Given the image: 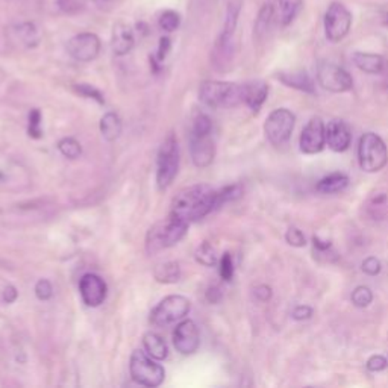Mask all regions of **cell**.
I'll return each instance as SVG.
<instances>
[{
	"label": "cell",
	"mask_w": 388,
	"mask_h": 388,
	"mask_svg": "<svg viewBox=\"0 0 388 388\" xmlns=\"http://www.w3.org/2000/svg\"><path fill=\"white\" fill-rule=\"evenodd\" d=\"M217 192L210 185H192L179 192L172 202V215L185 222L201 220L217 208Z\"/></svg>",
	"instance_id": "obj_1"
},
{
	"label": "cell",
	"mask_w": 388,
	"mask_h": 388,
	"mask_svg": "<svg viewBox=\"0 0 388 388\" xmlns=\"http://www.w3.org/2000/svg\"><path fill=\"white\" fill-rule=\"evenodd\" d=\"M240 13H242L240 0H231L226 8L222 31L215 39V44L211 54L213 64L217 70H226V68L232 63L234 54H235V32H237Z\"/></svg>",
	"instance_id": "obj_2"
},
{
	"label": "cell",
	"mask_w": 388,
	"mask_h": 388,
	"mask_svg": "<svg viewBox=\"0 0 388 388\" xmlns=\"http://www.w3.org/2000/svg\"><path fill=\"white\" fill-rule=\"evenodd\" d=\"M199 97L210 108H232L244 104V85L234 82L205 81L199 88Z\"/></svg>",
	"instance_id": "obj_3"
},
{
	"label": "cell",
	"mask_w": 388,
	"mask_h": 388,
	"mask_svg": "<svg viewBox=\"0 0 388 388\" xmlns=\"http://www.w3.org/2000/svg\"><path fill=\"white\" fill-rule=\"evenodd\" d=\"M188 222L170 214L167 220L155 225L147 237L149 252H156L161 249L172 247L182 240L188 230Z\"/></svg>",
	"instance_id": "obj_4"
},
{
	"label": "cell",
	"mask_w": 388,
	"mask_h": 388,
	"mask_svg": "<svg viewBox=\"0 0 388 388\" xmlns=\"http://www.w3.org/2000/svg\"><path fill=\"white\" fill-rule=\"evenodd\" d=\"M358 158L364 172L376 173L382 170L388 163V149L380 135L367 132L361 137L358 146Z\"/></svg>",
	"instance_id": "obj_5"
},
{
	"label": "cell",
	"mask_w": 388,
	"mask_h": 388,
	"mask_svg": "<svg viewBox=\"0 0 388 388\" xmlns=\"http://www.w3.org/2000/svg\"><path fill=\"white\" fill-rule=\"evenodd\" d=\"M179 168V147L175 135H168L158 152L156 184L159 190H165L172 185Z\"/></svg>",
	"instance_id": "obj_6"
},
{
	"label": "cell",
	"mask_w": 388,
	"mask_h": 388,
	"mask_svg": "<svg viewBox=\"0 0 388 388\" xmlns=\"http://www.w3.org/2000/svg\"><path fill=\"white\" fill-rule=\"evenodd\" d=\"M129 370H131L132 380L144 387L154 388L161 385L165 370L161 364H158L143 351H135L131 356V364H129Z\"/></svg>",
	"instance_id": "obj_7"
},
{
	"label": "cell",
	"mask_w": 388,
	"mask_h": 388,
	"mask_svg": "<svg viewBox=\"0 0 388 388\" xmlns=\"http://www.w3.org/2000/svg\"><path fill=\"white\" fill-rule=\"evenodd\" d=\"M192 303L184 296L173 294L167 296L159 302L151 313V322L155 326H167L172 325L190 313Z\"/></svg>",
	"instance_id": "obj_8"
},
{
	"label": "cell",
	"mask_w": 388,
	"mask_h": 388,
	"mask_svg": "<svg viewBox=\"0 0 388 388\" xmlns=\"http://www.w3.org/2000/svg\"><path fill=\"white\" fill-rule=\"evenodd\" d=\"M325 34L331 43H340L352 27V13L340 2H332L325 14Z\"/></svg>",
	"instance_id": "obj_9"
},
{
	"label": "cell",
	"mask_w": 388,
	"mask_h": 388,
	"mask_svg": "<svg viewBox=\"0 0 388 388\" xmlns=\"http://www.w3.org/2000/svg\"><path fill=\"white\" fill-rule=\"evenodd\" d=\"M296 117L292 111L285 108L275 109V111L267 117L264 125V132L267 140L273 146H284L293 134Z\"/></svg>",
	"instance_id": "obj_10"
},
{
	"label": "cell",
	"mask_w": 388,
	"mask_h": 388,
	"mask_svg": "<svg viewBox=\"0 0 388 388\" xmlns=\"http://www.w3.org/2000/svg\"><path fill=\"white\" fill-rule=\"evenodd\" d=\"M317 81L331 93H346L352 89L353 79L343 67L327 61H320L317 65Z\"/></svg>",
	"instance_id": "obj_11"
},
{
	"label": "cell",
	"mask_w": 388,
	"mask_h": 388,
	"mask_svg": "<svg viewBox=\"0 0 388 388\" xmlns=\"http://www.w3.org/2000/svg\"><path fill=\"white\" fill-rule=\"evenodd\" d=\"M101 38L93 32H81L68 39L67 52L76 61L89 63L101 54Z\"/></svg>",
	"instance_id": "obj_12"
},
{
	"label": "cell",
	"mask_w": 388,
	"mask_h": 388,
	"mask_svg": "<svg viewBox=\"0 0 388 388\" xmlns=\"http://www.w3.org/2000/svg\"><path fill=\"white\" fill-rule=\"evenodd\" d=\"M326 144V127L322 118H311L301 135V151L306 155H314L323 151Z\"/></svg>",
	"instance_id": "obj_13"
},
{
	"label": "cell",
	"mask_w": 388,
	"mask_h": 388,
	"mask_svg": "<svg viewBox=\"0 0 388 388\" xmlns=\"http://www.w3.org/2000/svg\"><path fill=\"white\" fill-rule=\"evenodd\" d=\"M108 287L99 275L87 273L79 282V293L87 306H99L106 299Z\"/></svg>",
	"instance_id": "obj_14"
},
{
	"label": "cell",
	"mask_w": 388,
	"mask_h": 388,
	"mask_svg": "<svg viewBox=\"0 0 388 388\" xmlns=\"http://www.w3.org/2000/svg\"><path fill=\"white\" fill-rule=\"evenodd\" d=\"M190 154L196 167H208L215 156V146L211 134H190Z\"/></svg>",
	"instance_id": "obj_15"
},
{
	"label": "cell",
	"mask_w": 388,
	"mask_h": 388,
	"mask_svg": "<svg viewBox=\"0 0 388 388\" xmlns=\"http://www.w3.org/2000/svg\"><path fill=\"white\" fill-rule=\"evenodd\" d=\"M173 344L177 352L182 355H192L199 349L201 344V335H199L197 326L192 320H184L179 323L173 332Z\"/></svg>",
	"instance_id": "obj_16"
},
{
	"label": "cell",
	"mask_w": 388,
	"mask_h": 388,
	"mask_svg": "<svg viewBox=\"0 0 388 388\" xmlns=\"http://www.w3.org/2000/svg\"><path fill=\"white\" fill-rule=\"evenodd\" d=\"M351 131L343 120H332L326 127V143L334 152H344L351 146Z\"/></svg>",
	"instance_id": "obj_17"
},
{
	"label": "cell",
	"mask_w": 388,
	"mask_h": 388,
	"mask_svg": "<svg viewBox=\"0 0 388 388\" xmlns=\"http://www.w3.org/2000/svg\"><path fill=\"white\" fill-rule=\"evenodd\" d=\"M135 44V38L132 29L125 23H117L113 29V37H111V47L113 52L118 56H123L132 51Z\"/></svg>",
	"instance_id": "obj_18"
},
{
	"label": "cell",
	"mask_w": 388,
	"mask_h": 388,
	"mask_svg": "<svg viewBox=\"0 0 388 388\" xmlns=\"http://www.w3.org/2000/svg\"><path fill=\"white\" fill-rule=\"evenodd\" d=\"M277 79H280L284 85L294 88V89H299V92H303L308 94L315 93V87H314L313 79L305 70L281 72L280 75H277Z\"/></svg>",
	"instance_id": "obj_19"
},
{
	"label": "cell",
	"mask_w": 388,
	"mask_h": 388,
	"mask_svg": "<svg viewBox=\"0 0 388 388\" xmlns=\"http://www.w3.org/2000/svg\"><path fill=\"white\" fill-rule=\"evenodd\" d=\"M243 85H244V104L251 108L254 113H258L268 96L267 84L261 81H254Z\"/></svg>",
	"instance_id": "obj_20"
},
{
	"label": "cell",
	"mask_w": 388,
	"mask_h": 388,
	"mask_svg": "<svg viewBox=\"0 0 388 388\" xmlns=\"http://www.w3.org/2000/svg\"><path fill=\"white\" fill-rule=\"evenodd\" d=\"M353 64L360 68L361 72L369 75H380L384 70L385 61L381 55L376 54H365V52H355L353 54Z\"/></svg>",
	"instance_id": "obj_21"
},
{
	"label": "cell",
	"mask_w": 388,
	"mask_h": 388,
	"mask_svg": "<svg viewBox=\"0 0 388 388\" xmlns=\"http://www.w3.org/2000/svg\"><path fill=\"white\" fill-rule=\"evenodd\" d=\"M347 185H349V177L342 173H332L323 177L322 181L317 184V192H320L323 194H332L343 192Z\"/></svg>",
	"instance_id": "obj_22"
},
{
	"label": "cell",
	"mask_w": 388,
	"mask_h": 388,
	"mask_svg": "<svg viewBox=\"0 0 388 388\" xmlns=\"http://www.w3.org/2000/svg\"><path fill=\"white\" fill-rule=\"evenodd\" d=\"M122 120L114 113H108L101 120V132L106 142H115L122 134Z\"/></svg>",
	"instance_id": "obj_23"
},
{
	"label": "cell",
	"mask_w": 388,
	"mask_h": 388,
	"mask_svg": "<svg viewBox=\"0 0 388 388\" xmlns=\"http://www.w3.org/2000/svg\"><path fill=\"white\" fill-rule=\"evenodd\" d=\"M143 344H144L146 353L149 356H152L154 360H164V358L167 356V352H168L167 344L159 335H156L154 332L144 334Z\"/></svg>",
	"instance_id": "obj_24"
},
{
	"label": "cell",
	"mask_w": 388,
	"mask_h": 388,
	"mask_svg": "<svg viewBox=\"0 0 388 388\" xmlns=\"http://www.w3.org/2000/svg\"><path fill=\"white\" fill-rule=\"evenodd\" d=\"M277 6H280L281 25L288 26L299 15L303 6V0H277Z\"/></svg>",
	"instance_id": "obj_25"
},
{
	"label": "cell",
	"mask_w": 388,
	"mask_h": 388,
	"mask_svg": "<svg viewBox=\"0 0 388 388\" xmlns=\"http://www.w3.org/2000/svg\"><path fill=\"white\" fill-rule=\"evenodd\" d=\"M155 280L161 284H175L181 277V268L177 263H164L155 268Z\"/></svg>",
	"instance_id": "obj_26"
},
{
	"label": "cell",
	"mask_w": 388,
	"mask_h": 388,
	"mask_svg": "<svg viewBox=\"0 0 388 388\" xmlns=\"http://www.w3.org/2000/svg\"><path fill=\"white\" fill-rule=\"evenodd\" d=\"M15 35L25 46L32 47L39 42V34L34 23H22L15 27Z\"/></svg>",
	"instance_id": "obj_27"
},
{
	"label": "cell",
	"mask_w": 388,
	"mask_h": 388,
	"mask_svg": "<svg viewBox=\"0 0 388 388\" xmlns=\"http://www.w3.org/2000/svg\"><path fill=\"white\" fill-rule=\"evenodd\" d=\"M272 18H273V6L270 4L263 5L260 13H258V18L255 23V35L256 37L261 38L267 32V29L270 27Z\"/></svg>",
	"instance_id": "obj_28"
},
{
	"label": "cell",
	"mask_w": 388,
	"mask_h": 388,
	"mask_svg": "<svg viewBox=\"0 0 388 388\" xmlns=\"http://www.w3.org/2000/svg\"><path fill=\"white\" fill-rule=\"evenodd\" d=\"M58 149L61 155L68 159H76L82 154L81 143L75 140V138H63V140L58 143Z\"/></svg>",
	"instance_id": "obj_29"
},
{
	"label": "cell",
	"mask_w": 388,
	"mask_h": 388,
	"mask_svg": "<svg viewBox=\"0 0 388 388\" xmlns=\"http://www.w3.org/2000/svg\"><path fill=\"white\" fill-rule=\"evenodd\" d=\"M158 23L163 31L173 32L179 27V25H181V15L173 11V9H167V11H164L161 17H159Z\"/></svg>",
	"instance_id": "obj_30"
},
{
	"label": "cell",
	"mask_w": 388,
	"mask_h": 388,
	"mask_svg": "<svg viewBox=\"0 0 388 388\" xmlns=\"http://www.w3.org/2000/svg\"><path fill=\"white\" fill-rule=\"evenodd\" d=\"M242 194H243V187L242 185H230V187L222 188L220 192H217V197H215L217 208L222 206L226 202L237 201L238 197H242Z\"/></svg>",
	"instance_id": "obj_31"
},
{
	"label": "cell",
	"mask_w": 388,
	"mask_h": 388,
	"mask_svg": "<svg viewBox=\"0 0 388 388\" xmlns=\"http://www.w3.org/2000/svg\"><path fill=\"white\" fill-rule=\"evenodd\" d=\"M196 260L206 267H213L217 264V255L213 246L210 243H204L202 246L197 247L196 251Z\"/></svg>",
	"instance_id": "obj_32"
},
{
	"label": "cell",
	"mask_w": 388,
	"mask_h": 388,
	"mask_svg": "<svg viewBox=\"0 0 388 388\" xmlns=\"http://www.w3.org/2000/svg\"><path fill=\"white\" fill-rule=\"evenodd\" d=\"M373 301V294L370 292L369 287H356L355 292L352 293V303L358 308H365L369 306Z\"/></svg>",
	"instance_id": "obj_33"
},
{
	"label": "cell",
	"mask_w": 388,
	"mask_h": 388,
	"mask_svg": "<svg viewBox=\"0 0 388 388\" xmlns=\"http://www.w3.org/2000/svg\"><path fill=\"white\" fill-rule=\"evenodd\" d=\"M192 131L196 132V134H211V131H213L211 118L208 117V115H205V114H199L194 118V123H193Z\"/></svg>",
	"instance_id": "obj_34"
},
{
	"label": "cell",
	"mask_w": 388,
	"mask_h": 388,
	"mask_svg": "<svg viewBox=\"0 0 388 388\" xmlns=\"http://www.w3.org/2000/svg\"><path fill=\"white\" fill-rule=\"evenodd\" d=\"M29 135L34 138L42 137V114L38 109H32L29 114Z\"/></svg>",
	"instance_id": "obj_35"
},
{
	"label": "cell",
	"mask_w": 388,
	"mask_h": 388,
	"mask_svg": "<svg viewBox=\"0 0 388 388\" xmlns=\"http://www.w3.org/2000/svg\"><path fill=\"white\" fill-rule=\"evenodd\" d=\"M285 240L288 244H292L294 247H305L306 244V238L302 231L297 230V227H290L285 234Z\"/></svg>",
	"instance_id": "obj_36"
},
{
	"label": "cell",
	"mask_w": 388,
	"mask_h": 388,
	"mask_svg": "<svg viewBox=\"0 0 388 388\" xmlns=\"http://www.w3.org/2000/svg\"><path fill=\"white\" fill-rule=\"evenodd\" d=\"M35 294L39 301H49L54 294L52 284L47 280H39L35 285Z\"/></svg>",
	"instance_id": "obj_37"
},
{
	"label": "cell",
	"mask_w": 388,
	"mask_h": 388,
	"mask_svg": "<svg viewBox=\"0 0 388 388\" xmlns=\"http://www.w3.org/2000/svg\"><path fill=\"white\" fill-rule=\"evenodd\" d=\"M76 89H77V92L81 93V94H84L85 97L94 99V101H96V102H99V104H105V99H104L102 93L99 92L97 88H94L93 85H88V84H79V85L76 87Z\"/></svg>",
	"instance_id": "obj_38"
},
{
	"label": "cell",
	"mask_w": 388,
	"mask_h": 388,
	"mask_svg": "<svg viewBox=\"0 0 388 388\" xmlns=\"http://www.w3.org/2000/svg\"><path fill=\"white\" fill-rule=\"evenodd\" d=\"M220 276L225 281H231L234 276V263L230 254H225L220 260Z\"/></svg>",
	"instance_id": "obj_39"
},
{
	"label": "cell",
	"mask_w": 388,
	"mask_h": 388,
	"mask_svg": "<svg viewBox=\"0 0 388 388\" xmlns=\"http://www.w3.org/2000/svg\"><path fill=\"white\" fill-rule=\"evenodd\" d=\"M387 365H388V361L382 355H373L372 358H369V361H367V369L370 372H381L387 369Z\"/></svg>",
	"instance_id": "obj_40"
},
{
	"label": "cell",
	"mask_w": 388,
	"mask_h": 388,
	"mask_svg": "<svg viewBox=\"0 0 388 388\" xmlns=\"http://www.w3.org/2000/svg\"><path fill=\"white\" fill-rule=\"evenodd\" d=\"M363 270H364L367 275L376 276L377 273L381 272V263H380V260H377V258H375V256H369V258H367V260H364V263H363Z\"/></svg>",
	"instance_id": "obj_41"
},
{
	"label": "cell",
	"mask_w": 388,
	"mask_h": 388,
	"mask_svg": "<svg viewBox=\"0 0 388 388\" xmlns=\"http://www.w3.org/2000/svg\"><path fill=\"white\" fill-rule=\"evenodd\" d=\"M313 315V310L310 306H306V305H301V306H297L296 310L293 311V318L294 320H308V318H310Z\"/></svg>",
	"instance_id": "obj_42"
},
{
	"label": "cell",
	"mask_w": 388,
	"mask_h": 388,
	"mask_svg": "<svg viewBox=\"0 0 388 388\" xmlns=\"http://www.w3.org/2000/svg\"><path fill=\"white\" fill-rule=\"evenodd\" d=\"M255 296H256L258 301L267 302L272 297V288L268 285H258L255 288Z\"/></svg>",
	"instance_id": "obj_43"
},
{
	"label": "cell",
	"mask_w": 388,
	"mask_h": 388,
	"mask_svg": "<svg viewBox=\"0 0 388 388\" xmlns=\"http://www.w3.org/2000/svg\"><path fill=\"white\" fill-rule=\"evenodd\" d=\"M168 51H170V39L163 38L159 42V49H158V61H164V58L167 56Z\"/></svg>",
	"instance_id": "obj_44"
},
{
	"label": "cell",
	"mask_w": 388,
	"mask_h": 388,
	"mask_svg": "<svg viewBox=\"0 0 388 388\" xmlns=\"http://www.w3.org/2000/svg\"><path fill=\"white\" fill-rule=\"evenodd\" d=\"M58 5L59 8L63 9V11L65 13H72V11H76V9L79 8L76 0H58Z\"/></svg>",
	"instance_id": "obj_45"
},
{
	"label": "cell",
	"mask_w": 388,
	"mask_h": 388,
	"mask_svg": "<svg viewBox=\"0 0 388 388\" xmlns=\"http://www.w3.org/2000/svg\"><path fill=\"white\" fill-rule=\"evenodd\" d=\"M17 296H18V293H17V290H15V287L8 285V287L5 288V292H4V301H5L6 303H13V302H15Z\"/></svg>",
	"instance_id": "obj_46"
},
{
	"label": "cell",
	"mask_w": 388,
	"mask_h": 388,
	"mask_svg": "<svg viewBox=\"0 0 388 388\" xmlns=\"http://www.w3.org/2000/svg\"><path fill=\"white\" fill-rule=\"evenodd\" d=\"M206 299L210 301L211 303H217L218 301L222 299V292H220V288H217V287H211L210 290L206 292Z\"/></svg>",
	"instance_id": "obj_47"
},
{
	"label": "cell",
	"mask_w": 388,
	"mask_h": 388,
	"mask_svg": "<svg viewBox=\"0 0 388 388\" xmlns=\"http://www.w3.org/2000/svg\"><path fill=\"white\" fill-rule=\"evenodd\" d=\"M313 243H314V249H317L318 252H325V251H327V249L331 247V243H330V242H323V240H320V238H318V237H314V238H313Z\"/></svg>",
	"instance_id": "obj_48"
},
{
	"label": "cell",
	"mask_w": 388,
	"mask_h": 388,
	"mask_svg": "<svg viewBox=\"0 0 388 388\" xmlns=\"http://www.w3.org/2000/svg\"><path fill=\"white\" fill-rule=\"evenodd\" d=\"M114 2H117V0H94V4L99 6H106V5H111Z\"/></svg>",
	"instance_id": "obj_49"
},
{
	"label": "cell",
	"mask_w": 388,
	"mask_h": 388,
	"mask_svg": "<svg viewBox=\"0 0 388 388\" xmlns=\"http://www.w3.org/2000/svg\"><path fill=\"white\" fill-rule=\"evenodd\" d=\"M382 73H384V77H385V85L388 87V63L384 65V70H382Z\"/></svg>",
	"instance_id": "obj_50"
},
{
	"label": "cell",
	"mask_w": 388,
	"mask_h": 388,
	"mask_svg": "<svg viewBox=\"0 0 388 388\" xmlns=\"http://www.w3.org/2000/svg\"><path fill=\"white\" fill-rule=\"evenodd\" d=\"M384 23L388 26V13L385 14V17H384Z\"/></svg>",
	"instance_id": "obj_51"
},
{
	"label": "cell",
	"mask_w": 388,
	"mask_h": 388,
	"mask_svg": "<svg viewBox=\"0 0 388 388\" xmlns=\"http://www.w3.org/2000/svg\"><path fill=\"white\" fill-rule=\"evenodd\" d=\"M201 2H202V4H206L208 0H199V5H201Z\"/></svg>",
	"instance_id": "obj_52"
}]
</instances>
